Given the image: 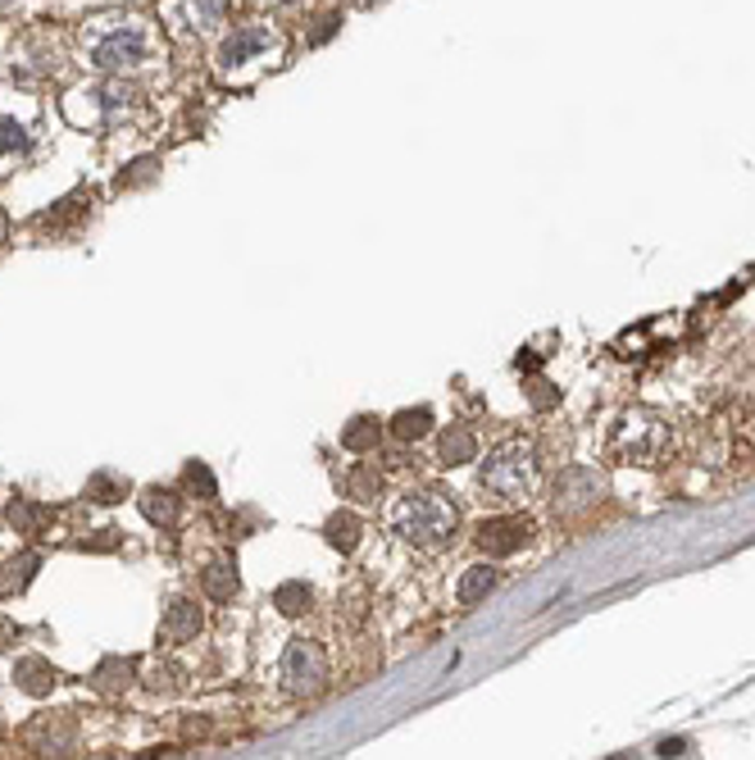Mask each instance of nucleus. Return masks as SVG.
<instances>
[{
	"label": "nucleus",
	"instance_id": "obj_32",
	"mask_svg": "<svg viewBox=\"0 0 755 760\" xmlns=\"http://www.w3.org/2000/svg\"><path fill=\"white\" fill-rule=\"evenodd\" d=\"M5 233H10V219H5V210H0V242H5Z\"/></svg>",
	"mask_w": 755,
	"mask_h": 760
},
{
	"label": "nucleus",
	"instance_id": "obj_9",
	"mask_svg": "<svg viewBox=\"0 0 755 760\" xmlns=\"http://www.w3.org/2000/svg\"><path fill=\"white\" fill-rule=\"evenodd\" d=\"M528 542H533V519H523V515L483 519V528H478V547H483L487 555H515Z\"/></svg>",
	"mask_w": 755,
	"mask_h": 760
},
{
	"label": "nucleus",
	"instance_id": "obj_28",
	"mask_svg": "<svg viewBox=\"0 0 755 760\" xmlns=\"http://www.w3.org/2000/svg\"><path fill=\"white\" fill-rule=\"evenodd\" d=\"M187 483H191V488H200L206 497H214V478H210V469H206V465H196V461H191V465H187Z\"/></svg>",
	"mask_w": 755,
	"mask_h": 760
},
{
	"label": "nucleus",
	"instance_id": "obj_1",
	"mask_svg": "<svg viewBox=\"0 0 755 760\" xmlns=\"http://www.w3.org/2000/svg\"><path fill=\"white\" fill-rule=\"evenodd\" d=\"M387 524H392V534L410 547H442L456 534L460 511H456V501L433 492V488H410L406 497L392 501Z\"/></svg>",
	"mask_w": 755,
	"mask_h": 760
},
{
	"label": "nucleus",
	"instance_id": "obj_18",
	"mask_svg": "<svg viewBox=\"0 0 755 760\" xmlns=\"http://www.w3.org/2000/svg\"><path fill=\"white\" fill-rule=\"evenodd\" d=\"M200 588H206L210 601H233V592H237V569H233L228 561H214L206 574H200Z\"/></svg>",
	"mask_w": 755,
	"mask_h": 760
},
{
	"label": "nucleus",
	"instance_id": "obj_24",
	"mask_svg": "<svg viewBox=\"0 0 755 760\" xmlns=\"http://www.w3.org/2000/svg\"><path fill=\"white\" fill-rule=\"evenodd\" d=\"M37 565H41V555H37V551L18 555V561H10V565H5V588H10V592H23V588H28V578L37 574Z\"/></svg>",
	"mask_w": 755,
	"mask_h": 760
},
{
	"label": "nucleus",
	"instance_id": "obj_12",
	"mask_svg": "<svg viewBox=\"0 0 755 760\" xmlns=\"http://www.w3.org/2000/svg\"><path fill=\"white\" fill-rule=\"evenodd\" d=\"M478 455V438H473V428L469 424H450L442 428V438H437V461L446 469H456V465H469Z\"/></svg>",
	"mask_w": 755,
	"mask_h": 760
},
{
	"label": "nucleus",
	"instance_id": "obj_3",
	"mask_svg": "<svg viewBox=\"0 0 755 760\" xmlns=\"http://www.w3.org/2000/svg\"><path fill=\"white\" fill-rule=\"evenodd\" d=\"M665 442H669V424L651 410H628L615 433H610V461H623V465H656L665 455Z\"/></svg>",
	"mask_w": 755,
	"mask_h": 760
},
{
	"label": "nucleus",
	"instance_id": "obj_33",
	"mask_svg": "<svg viewBox=\"0 0 755 760\" xmlns=\"http://www.w3.org/2000/svg\"><path fill=\"white\" fill-rule=\"evenodd\" d=\"M279 5H292V0H279Z\"/></svg>",
	"mask_w": 755,
	"mask_h": 760
},
{
	"label": "nucleus",
	"instance_id": "obj_26",
	"mask_svg": "<svg viewBox=\"0 0 755 760\" xmlns=\"http://www.w3.org/2000/svg\"><path fill=\"white\" fill-rule=\"evenodd\" d=\"M187 10H191V28H196V33H206L210 23L219 19V10H223V0H187Z\"/></svg>",
	"mask_w": 755,
	"mask_h": 760
},
{
	"label": "nucleus",
	"instance_id": "obj_31",
	"mask_svg": "<svg viewBox=\"0 0 755 760\" xmlns=\"http://www.w3.org/2000/svg\"><path fill=\"white\" fill-rule=\"evenodd\" d=\"M683 747H688L683 738H673V743H665V747H660V756H683Z\"/></svg>",
	"mask_w": 755,
	"mask_h": 760
},
{
	"label": "nucleus",
	"instance_id": "obj_15",
	"mask_svg": "<svg viewBox=\"0 0 755 760\" xmlns=\"http://www.w3.org/2000/svg\"><path fill=\"white\" fill-rule=\"evenodd\" d=\"M137 505H141V515L150 524H160V528H169L173 519H178V511H183V501H178V492H173V488H141Z\"/></svg>",
	"mask_w": 755,
	"mask_h": 760
},
{
	"label": "nucleus",
	"instance_id": "obj_14",
	"mask_svg": "<svg viewBox=\"0 0 755 760\" xmlns=\"http://www.w3.org/2000/svg\"><path fill=\"white\" fill-rule=\"evenodd\" d=\"M55 665H46L41 661V655H23V661L14 665V683H18V688L23 692H28V697H46L50 688H55Z\"/></svg>",
	"mask_w": 755,
	"mask_h": 760
},
{
	"label": "nucleus",
	"instance_id": "obj_17",
	"mask_svg": "<svg viewBox=\"0 0 755 760\" xmlns=\"http://www.w3.org/2000/svg\"><path fill=\"white\" fill-rule=\"evenodd\" d=\"M492 588H496V569L492 565H469L460 574V583H456V601L460 605H478Z\"/></svg>",
	"mask_w": 755,
	"mask_h": 760
},
{
	"label": "nucleus",
	"instance_id": "obj_19",
	"mask_svg": "<svg viewBox=\"0 0 755 760\" xmlns=\"http://www.w3.org/2000/svg\"><path fill=\"white\" fill-rule=\"evenodd\" d=\"M392 433L400 442H423L428 433H433V410H428V405H419V410H400L392 419Z\"/></svg>",
	"mask_w": 755,
	"mask_h": 760
},
{
	"label": "nucleus",
	"instance_id": "obj_7",
	"mask_svg": "<svg viewBox=\"0 0 755 760\" xmlns=\"http://www.w3.org/2000/svg\"><path fill=\"white\" fill-rule=\"evenodd\" d=\"M273 64L283 60V37L269 28V23H246V28H237L233 37H223L219 46V69L223 73H237L242 64Z\"/></svg>",
	"mask_w": 755,
	"mask_h": 760
},
{
	"label": "nucleus",
	"instance_id": "obj_22",
	"mask_svg": "<svg viewBox=\"0 0 755 760\" xmlns=\"http://www.w3.org/2000/svg\"><path fill=\"white\" fill-rule=\"evenodd\" d=\"M273 605H279L283 615H306L310 605H314V592H310L300 578H292V583H283V588L273 592Z\"/></svg>",
	"mask_w": 755,
	"mask_h": 760
},
{
	"label": "nucleus",
	"instance_id": "obj_2",
	"mask_svg": "<svg viewBox=\"0 0 755 760\" xmlns=\"http://www.w3.org/2000/svg\"><path fill=\"white\" fill-rule=\"evenodd\" d=\"M478 488H483V497H492L500 505H515V501L533 497V488H537V451H533V442L506 438L500 446H492L483 469H478Z\"/></svg>",
	"mask_w": 755,
	"mask_h": 760
},
{
	"label": "nucleus",
	"instance_id": "obj_13",
	"mask_svg": "<svg viewBox=\"0 0 755 760\" xmlns=\"http://www.w3.org/2000/svg\"><path fill=\"white\" fill-rule=\"evenodd\" d=\"M133 678H137V661H123V655H106L96 670H91V688L96 692H106V697H114V692H128L133 688Z\"/></svg>",
	"mask_w": 755,
	"mask_h": 760
},
{
	"label": "nucleus",
	"instance_id": "obj_11",
	"mask_svg": "<svg viewBox=\"0 0 755 760\" xmlns=\"http://www.w3.org/2000/svg\"><path fill=\"white\" fill-rule=\"evenodd\" d=\"M73 738H78V728H73V720H64V715L37 720L28 728V747L41 751V756H69L73 751Z\"/></svg>",
	"mask_w": 755,
	"mask_h": 760
},
{
	"label": "nucleus",
	"instance_id": "obj_29",
	"mask_svg": "<svg viewBox=\"0 0 755 760\" xmlns=\"http://www.w3.org/2000/svg\"><path fill=\"white\" fill-rule=\"evenodd\" d=\"M156 169H160L156 160H137V164H133V173H128V179H119V187H133V183L150 179V173H156Z\"/></svg>",
	"mask_w": 755,
	"mask_h": 760
},
{
	"label": "nucleus",
	"instance_id": "obj_16",
	"mask_svg": "<svg viewBox=\"0 0 755 760\" xmlns=\"http://www.w3.org/2000/svg\"><path fill=\"white\" fill-rule=\"evenodd\" d=\"M5 515H10V524H14V534L37 538L41 528L50 524V505H41V501H33V497H14Z\"/></svg>",
	"mask_w": 755,
	"mask_h": 760
},
{
	"label": "nucleus",
	"instance_id": "obj_4",
	"mask_svg": "<svg viewBox=\"0 0 755 760\" xmlns=\"http://www.w3.org/2000/svg\"><path fill=\"white\" fill-rule=\"evenodd\" d=\"M150 56V33L141 28L137 19H123V23H110L100 28L87 46V60L100 69V73H119V69H137L141 60Z\"/></svg>",
	"mask_w": 755,
	"mask_h": 760
},
{
	"label": "nucleus",
	"instance_id": "obj_23",
	"mask_svg": "<svg viewBox=\"0 0 755 760\" xmlns=\"http://www.w3.org/2000/svg\"><path fill=\"white\" fill-rule=\"evenodd\" d=\"M346 492L356 497V501H378V492H383V474H378V465H360V469H350V478H346Z\"/></svg>",
	"mask_w": 755,
	"mask_h": 760
},
{
	"label": "nucleus",
	"instance_id": "obj_5",
	"mask_svg": "<svg viewBox=\"0 0 755 760\" xmlns=\"http://www.w3.org/2000/svg\"><path fill=\"white\" fill-rule=\"evenodd\" d=\"M279 678L292 697H319L329 688V651L310 638H292L287 651H283V665H279Z\"/></svg>",
	"mask_w": 755,
	"mask_h": 760
},
{
	"label": "nucleus",
	"instance_id": "obj_10",
	"mask_svg": "<svg viewBox=\"0 0 755 760\" xmlns=\"http://www.w3.org/2000/svg\"><path fill=\"white\" fill-rule=\"evenodd\" d=\"M200 624H206V615H200V605H196V601H187V597H173V601L164 605V620H160V642H169V647H183V642H191L196 633H200Z\"/></svg>",
	"mask_w": 755,
	"mask_h": 760
},
{
	"label": "nucleus",
	"instance_id": "obj_20",
	"mask_svg": "<svg viewBox=\"0 0 755 760\" xmlns=\"http://www.w3.org/2000/svg\"><path fill=\"white\" fill-rule=\"evenodd\" d=\"M378 438H383V428H378V419H369V415L350 419V424L342 428V446H346V451H373Z\"/></svg>",
	"mask_w": 755,
	"mask_h": 760
},
{
	"label": "nucleus",
	"instance_id": "obj_6",
	"mask_svg": "<svg viewBox=\"0 0 755 760\" xmlns=\"http://www.w3.org/2000/svg\"><path fill=\"white\" fill-rule=\"evenodd\" d=\"M601 497H606V474L592 465H569V469H560L556 488H550V515L578 519V515H587L592 505H601Z\"/></svg>",
	"mask_w": 755,
	"mask_h": 760
},
{
	"label": "nucleus",
	"instance_id": "obj_8",
	"mask_svg": "<svg viewBox=\"0 0 755 760\" xmlns=\"http://www.w3.org/2000/svg\"><path fill=\"white\" fill-rule=\"evenodd\" d=\"M87 100V110H69V119L78 123V128H110V123L128 119L137 91L123 87V83H106V87H91V91H78Z\"/></svg>",
	"mask_w": 755,
	"mask_h": 760
},
{
	"label": "nucleus",
	"instance_id": "obj_21",
	"mask_svg": "<svg viewBox=\"0 0 755 760\" xmlns=\"http://www.w3.org/2000/svg\"><path fill=\"white\" fill-rule=\"evenodd\" d=\"M323 534H329V542L337 551H356L360 547V519L350 515V511H337L329 524H323Z\"/></svg>",
	"mask_w": 755,
	"mask_h": 760
},
{
	"label": "nucleus",
	"instance_id": "obj_27",
	"mask_svg": "<svg viewBox=\"0 0 755 760\" xmlns=\"http://www.w3.org/2000/svg\"><path fill=\"white\" fill-rule=\"evenodd\" d=\"M87 497H91V501H106V505H114V501H123V483H114L110 474H96L91 483H87Z\"/></svg>",
	"mask_w": 755,
	"mask_h": 760
},
{
	"label": "nucleus",
	"instance_id": "obj_30",
	"mask_svg": "<svg viewBox=\"0 0 755 760\" xmlns=\"http://www.w3.org/2000/svg\"><path fill=\"white\" fill-rule=\"evenodd\" d=\"M550 383H533V405H537V410H546V405H556V396L560 392H546Z\"/></svg>",
	"mask_w": 755,
	"mask_h": 760
},
{
	"label": "nucleus",
	"instance_id": "obj_25",
	"mask_svg": "<svg viewBox=\"0 0 755 760\" xmlns=\"http://www.w3.org/2000/svg\"><path fill=\"white\" fill-rule=\"evenodd\" d=\"M146 688H150V692H178V688H183V670L156 661V665L146 670Z\"/></svg>",
	"mask_w": 755,
	"mask_h": 760
}]
</instances>
